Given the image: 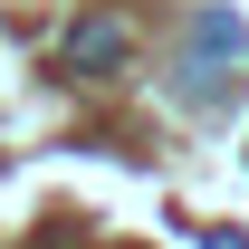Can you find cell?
Wrapping results in <instances>:
<instances>
[{
	"instance_id": "6da1fadb",
	"label": "cell",
	"mask_w": 249,
	"mask_h": 249,
	"mask_svg": "<svg viewBox=\"0 0 249 249\" xmlns=\"http://www.w3.org/2000/svg\"><path fill=\"white\" fill-rule=\"evenodd\" d=\"M124 48H134V38H124V19H77V29H67V67H124Z\"/></svg>"
}]
</instances>
